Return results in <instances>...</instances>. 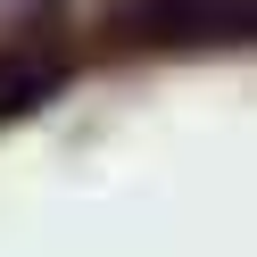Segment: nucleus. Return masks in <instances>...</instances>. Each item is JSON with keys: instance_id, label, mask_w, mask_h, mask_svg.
Listing matches in <instances>:
<instances>
[{"instance_id": "obj_1", "label": "nucleus", "mask_w": 257, "mask_h": 257, "mask_svg": "<svg viewBox=\"0 0 257 257\" xmlns=\"http://www.w3.org/2000/svg\"><path fill=\"white\" fill-rule=\"evenodd\" d=\"M257 42V0H108V58H240Z\"/></svg>"}, {"instance_id": "obj_2", "label": "nucleus", "mask_w": 257, "mask_h": 257, "mask_svg": "<svg viewBox=\"0 0 257 257\" xmlns=\"http://www.w3.org/2000/svg\"><path fill=\"white\" fill-rule=\"evenodd\" d=\"M75 67H83V34L67 25L58 0H34V9L0 34V133H9V124H34L42 108L75 83Z\"/></svg>"}]
</instances>
